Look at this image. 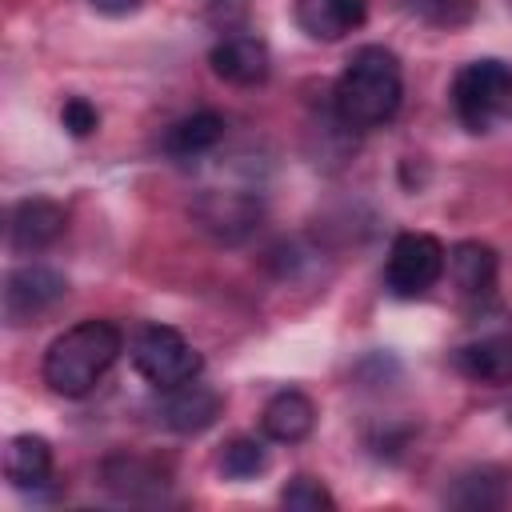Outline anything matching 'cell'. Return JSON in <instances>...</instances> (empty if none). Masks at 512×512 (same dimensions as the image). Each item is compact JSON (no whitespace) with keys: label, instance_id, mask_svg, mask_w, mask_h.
I'll return each mask as SVG.
<instances>
[{"label":"cell","instance_id":"1","mask_svg":"<svg viewBox=\"0 0 512 512\" xmlns=\"http://www.w3.org/2000/svg\"><path fill=\"white\" fill-rule=\"evenodd\" d=\"M400 100H404V72L396 52L384 44L356 48L332 88V108L340 124L356 132L384 128L400 112Z\"/></svg>","mask_w":512,"mask_h":512},{"label":"cell","instance_id":"2","mask_svg":"<svg viewBox=\"0 0 512 512\" xmlns=\"http://www.w3.org/2000/svg\"><path fill=\"white\" fill-rule=\"evenodd\" d=\"M124 348V336L112 320H80L72 328H64L48 352H44V384L56 392V396H88L104 372L116 364Z\"/></svg>","mask_w":512,"mask_h":512},{"label":"cell","instance_id":"3","mask_svg":"<svg viewBox=\"0 0 512 512\" xmlns=\"http://www.w3.org/2000/svg\"><path fill=\"white\" fill-rule=\"evenodd\" d=\"M452 108L468 132H492L500 120H512V64L472 60L452 80Z\"/></svg>","mask_w":512,"mask_h":512},{"label":"cell","instance_id":"4","mask_svg":"<svg viewBox=\"0 0 512 512\" xmlns=\"http://www.w3.org/2000/svg\"><path fill=\"white\" fill-rule=\"evenodd\" d=\"M448 268V252L432 232H400L388 248V264H384V284L392 296L412 300L424 296Z\"/></svg>","mask_w":512,"mask_h":512},{"label":"cell","instance_id":"5","mask_svg":"<svg viewBox=\"0 0 512 512\" xmlns=\"http://www.w3.org/2000/svg\"><path fill=\"white\" fill-rule=\"evenodd\" d=\"M132 364H136V372L152 384V388H176V384H184V380H192V376H200V352L176 332V328H168V324H148V328H140V336H136V344H132Z\"/></svg>","mask_w":512,"mask_h":512},{"label":"cell","instance_id":"6","mask_svg":"<svg viewBox=\"0 0 512 512\" xmlns=\"http://www.w3.org/2000/svg\"><path fill=\"white\" fill-rule=\"evenodd\" d=\"M64 296H68L64 272H56L52 264H20L4 280V320L12 328L32 324L36 316L52 312Z\"/></svg>","mask_w":512,"mask_h":512},{"label":"cell","instance_id":"7","mask_svg":"<svg viewBox=\"0 0 512 512\" xmlns=\"http://www.w3.org/2000/svg\"><path fill=\"white\" fill-rule=\"evenodd\" d=\"M452 364L460 368V376L476 384H492V388L512 384V324H496L468 336L452 352Z\"/></svg>","mask_w":512,"mask_h":512},{"label":"cell","instance_id":"8","mask_svg":"<svg viewBox=\"0 0 512 512\" xmlns=\"http://www.w3.org/2000/svg\"><path fill=\"white\" fill-rule=\"evenodd\" d=\"M68 228V212L48 196L16 200L8 212V248L12 252H44Z\"/></svg>","mask_w":512,"mask_h":512},{"label":"cell","instance_id":"9","mask_svg":"<svg viewBox=\"0 0 512 512\" xmlns=\"http://www.w3.org/2000/svg\"><path fill=\"white\" fill-rule=\"evenodd\" d=\"M220 408H224V396L196 376L176 384V388H164V396H160V420H164V428H172L180 436L212 428Z\"/></svg>","mask_w":512,"mask_h":512},{"label":"cell","instance_id":"10","mask_svg":"<svg viewBox=\"0 0 512 512\" xmlns=\"http://www.w3.org/2000/svg\"><path fill=\"white\" fill-rule=\"evenodd\" d=\"M208 64L212 72L224 80V84H236V88H252V84H264L268 80V68H272V56H268V44L260 36H224L212 44L208 52Z\"/></svg>","mask_w":512,"mask_h":512},{"label":"cell","instance_id":"11","mask_svg":"<svg viewBox=\"0 0 512 512\" xmlns=\"http://www.w3.org/2000/svg\"><path fill=\"white\" fill-rule=\"evenodd\" d=\"M192 216L200 220V228H208L216 240H244L256 224H260V200L244 196V192H204L192 208Z\"/></svg>","mask_w":512,"mask_h":512},{"label":"cell","instance_id":"12","mask_svg":"<svg viewBox=\"0 0 512 512\" xmlns=\"http://www.w3.org/2000/svg\"><path fill=\"white\" fill-rule=\"evenodd\" d=\"M368 20V0H296V24L312 40H344Z\"/></svg>","mask_w":512,"mask_h":512},{"label":"cell","instance_id":"13","mask_svg":"<svg viewBox=\"0 0 512 512\" xmlns=\"http://www.w3.org/2000/svg\"><path fill=\"white\" fill-rule=\"evenodd\" d=\"M260 428H264V436L276 440V444H300V440H308L312 428H316V404H312L304 392L284 388V392H276V396L264 404Z\"/></svg>","mask_w":512,"mask_h":512},{"label":"cell","instance_id":"14","mask_svg":"<svg viewBox=\"0 0 512 512\" xmlns=\"http://www.w3.org/2000/svg\"><path fill=\"white\" fill-rule=\"evenodd\" d=\"M4 476L12 488H44L52 480V444L32 432L12 436L4 448Z\"/></svg>","mask_w":512,"mask_h":512},{"label":"cell","instance_id":"15","mask_svg":"<svg viewBox=\"0 0 512 512\" xmlns=\"http://www.w3.org/2000/svg\"><path fill=\"white\" fill-rule=\"evenodd\" d=\"M220 140H224V116L212 112V108H200V112H192V116H184L168 128L164 148L176 160H196V156L212 152Z\"/></svg>","mask_w":512,"mask_h":512},{"label":"cell","instance_id":"16","mask_svg":"<svg viewBox=\"0 0 512 512\" xmlns=\"http://www.w3.org/2000/svg\"><path fill=\"white\" fill-rule=\"evenodd\" d=\"M448 272L464 296H488L496 284V252L480 240H460L448 252Z\"/></svg>","mask_w":512,"mask_h":512},{"label":"cell","instance_id":"17","mask_svg":"<svg viewBox=\"0 0 512 512\" xmlns=\"http://www.w3.org/2000/svg\"><path fill=\"white\" fill-rule=\"evenodd\" d=\"M448 504H452V508H500V504H508V476L496 472V468L464 472V476L452 484Z\"/></svg>","mask_w":512,"mask_h":512},{"label":"cell","instance_id":"18","mask_svg":"<svg viewBox=\"0 0 512 512\" xmlns=\"http://www.w3.org/2000/svg\"><path fill=\"white\" fill-rule=\"evenodd\" d=\"M264 468H268V452H264V444L252 440V436H236V440H228L224 452H220V472H224L228 480H252V476H260Z\"/></svg>","mask_w":512,"mask_h":512},{"label":"cell","instance_id":"19","mask_svg":"<svg viewBox=\"0 0 512 512\" xmlns=\"http://www.w3.org/2000/svg\"><path fill=\"white\" fill-rule=\"evenodd\" d=\"M104 480L116 492H124V496H136L140 484H152V488L164 484V476L156 472V464H148L140 456H112V460H104Z\"/></svg>","mask_w":512,"mask_h":512},{"label":"cell","instance_id":"20","mask_svg":"<svg viewBox=\"0 0 512 512\" xmlns=\"http://www.w3.org/2000/svg\"><path fill=\"white\" fill-rule=\"evenodd\" d=\"M280 504L292 508V512H332L336 508V496L316 480V476H292L280 492Z\"/></svg>","mask_w":512,"mask_h":512},{"label":"cell","instance_id":"21","mask_svg":"<svg viewBox=\"0 0 512 512\" xmlns=\"http://www.w3.org/2000/svg\"><path fill=\"white\" fill-rule=\"evenodd\" d=\"M60 124L68 128V136L84 140V136H92V132L100 128V112H96L92 100H84V96H68L64 108H60Z\"/></svg>","mask_w":512,"mask_h":512},{"label":"cell","instance_id":"22","mask_svg":"<svg viewBox=\"0 0 512 512\" xmlns=\"http://www.w3.org/2000/svg\"><path fill=\"white\" fill-rule=\"evenodd\" d=\"M412 8L432 24H464L472 16V0H412Z\"/></svg>","mask_w":512,"mask_h":512},{"label":"cell","instance_id":"23","mask_svg":"<svg viewBox=\"0 0 512 512\" xmlns=\"http://www.w3.org/2000/svg\"><path fill=\"white\" fill-rule=\"evenodd\" d=\"M96 12H104V16H132L144 0H88Z\"/></svg>","mask_w":512,"mask_h":512},{"label":"cell","instance_id":"24","mask_svg":"<svg viewBox=\"0 0 512 512\" xmlns=\"http://www.w3.org/2000/svg\"><path fill=\"white\" fill-rule=\"evenodd\" d=\"M508 8H512V0H508Z\"/></svg>","mask_w":512,"mask_h":512}]
</instances>
